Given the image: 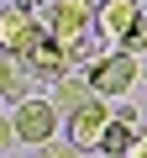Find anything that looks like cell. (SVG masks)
<instances>
[{
  "mask_svg": "<svg viewBox=\"0 0 147 158\" xmlns=\"http://www.w3.org/2000/svg\"><path fill=\"white\" fill-rule=\"evenodd\" d=\"M21 63H26V74H32V79H42V85H58L63 74H74L68 42H58L47 27H37V37H32V48L21 53Z\"/></svg>",
  "mask_w": 147,
  "mask_h": 158,
  "instance_id": "7a4b0ae2",
  "label": "cell"
},
{
  "mask_svg": "<svg viewBox=\"0 0 147 158\" xmlns=\"http://www.w3.org/2000/svg\"><path fill=\"white\" fill-rule=\"evenodd\" d=\"M16 142V127H11V116H0V148H11Z\"/></svg>",
  "mask_w": 147,
  "mask_h": 158,
  "instance_id": "5bb4252c",
  "label": "cell"
},
{
  "mask_svg": "<svg viewBox=\"0 0 147 158\" xmlns=\"http://www.w3.org/2000/svg\"><path fill=\"white\" fill-rule=\"evenodd\" d=\"M142 11H147L142 0H100V6H95V27H100V37H105V42H116V48H121V42L131 37V27L142 21Z\"/></svg>",
  "mask_w": 147,
  "mask_h": 158,
  "instance_id": "8992f818",
  "label": "cell"
},
{
  "mask_svg": "<svg viewBox=\"0 0 147 158\" xmlns=\"http://www.w3.org/2000/svg\"><path fill=\"white\" fill-rule=\"evenodd\" d=\"M95 95V85H89V74H63L58 85H53V100H58V111L68 116V111H79L84 100Z\"/></svg>",
  "mask_w": 147,
  "mask_h": 158,
  "instance_id": "30bf717a",
  "label": "cell"
},
{
  "mask_svg": "<svg viewBox=\"0 0 147 158\" xmlns=\"http://www.w3.org/2000/svg\"><path fill=\"white\" fill-rule=\"evenodd\" d=\"M37 16H32V6H6V11H0V53H26L32 48V37H37Z\"/></svg>",
  "mask_w": 147,
  "mask_h": 158,
  "instance_id": "52a82bcc",
  "label": "cell"
},
{
  "mask_svg": "<svg viewBox=\"0 0 147 158\" xmlns=\"http://www.w3.org/2000/svg\"><path fill=\"white\" fill-rule=\"evenodd\" d=\"M68 58H74V63H100L105 53H95V42H89V37H79V42H68Z\"/></svg>",
  "mask_w": 147,
  "mask_h": 158,
  "instance_id": "8fae6325",
  "label": "cell"
},
{
  "mask_svg": "<svg viewBox=\"0 0 147 158\" xmlns=\"http://www.w3.org/2000/svg\"><path fill=\"white\" fill-rule=\"evenodd\" d=\"M58 42H79L95 27V6L89 0H47V21H42Z\"/></svg>",
  "mask_w": 147,
  "mask_h": 158,
  "instance_id": "5b68a950",
  "label": "cell"
},
{
  "mask_svg": "<svg viewBox=\"0 0 147 158\" xmlns=\"http://www.w3.org/2000/svg\"><path fill=\"white\" fill-rule=\"evenodd\" d=\"M37 158H84V153L74 148V142H63V148H58V142H42V148H37Z\"/></svg>",
  "mask_w": 147,
  "mask_h": 158,
  "instance_id": "4fadbf2b",
  "label": "cell"
},
{
  "mask_svg": "<svg viewBox=\"0 0 147 158\" xmlns=\"http://www.w3.org/2000/svg\"><path fill=\"white\" fill-rule=\"evenodd\" d=\"M121 48H126V53H147V11H142V21L131 27V37H126Z\"/></svg>",
  "mask_w": 147,
  "mask_h": 158,
  "instance_id": "7c38bea8",
  "label": "cell"
},
{
  "mask_svg": "<svg viewBox=\"0 0 147 158\" xmlns=\"http://www.w3.org/2000/svg\"><path fill=\"white\" fill-rule=\"evenodd\" d=\"M137 79H142V63H137V53H126V48H116V53H105L100 63H89V85H95V95H105V100L131 95Z\"/></svg>",
  "mask_w": 147,
  "mask_h": 158,
  "instance_id": "6da1fadb",
  "label": "cell"
},
{
  "mask_svg": "<svg viewBox=\"0 0 147 158\" xmlns=\"http://www.w3.org/2000/svg\"><path fill=\"white\" fill-rule=\"evenodd\" d=\"M11 127H16V142H32V148L53 142V132H58V100L32 95V100L11 106Z\"/></svg>",
  "mask_w": 147,
  "mask_h": 158,
  "instance_id": "277c9868",
  "label": "cell"
},
{
  "mask_svg": "<svg viewBox=\"0 0 147 158\" xmlns=\"http://www.w3.org/2000/svg\"><path fill=\"white\" fill-rule=\"evenodd\" d=\"M110 121H116L110 100H105V95H89L79 111H68L63 132H68V142L79 148V153H89V148H100V142H105V127H110Z\"/></svg>",
  "mask_w": 147,
  "mask_h": 158,
  "instance_id": "3957f363",
  "label": "cell"
},
{
  "mask_svg": "<svg viewBox=\"0 0 147 158\" xmlns=\"http://www.w3.org/2000/svg\"><path fill=\"white\" fill-rule=\"evenodd\" d=\"M137 116H131V106H116V121L105 127V142H100V153L105 158H126L131 153V142H137Z\"/></svg>",
  "mask_w": 147,
  "mask_h": 158,
  "instance_id": "ba28073f",
  "label": "cell"
},
{
  "mask_svg": "<svg viewBox=\"0 0 147 158\" xmlns=\"http://www.w3.org/2000/svg\"><path fill=\"white\" fill-rule=\"evenodd\" d=\"M16 6H37V0H16Z\"/></svg>",
  "mask_w": 147,
  "mask_h": 158,
  "instance_id": "2e32d148",
  "label": "cell"
},
{
  "mask_svg": "<svg viewBox=\"0 0 147 158\" xmlns=\"http://www.w3.org/2000/svg\"><path fill=\"white\" fill-rule=\"evenodd\" d=\"M126 158H147V132H137V142H131V153Z\"/></svg>",
  "mask_w": 147,
  "mask_h": 158,
  "instance_id": "9a60e30c",
  "label": "cell"
},
{
  "mask_svg": "<svg viewBox=\"0 0 147 158\" xmlns=\"http://www.w3.org/2000/svg\"><path fill=\"white\" fill-rule=\"evenodd\" d=\"M0 100H11V106L32 100V74L16 53H0Z\"/></svg>",
  "mask_w": 147,
  "mask_h": 158,
  "instance_id": "9c48e42d",
  "label": "cell"
}]
</instances>
